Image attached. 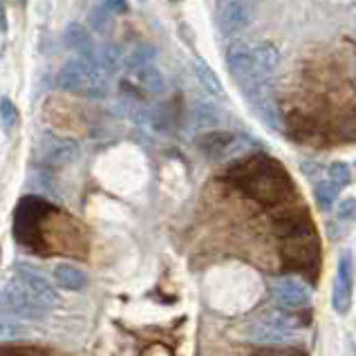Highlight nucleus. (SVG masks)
<instances>
[{
  "label": "nucleus",
  "instance_id": "1",
  "mask_svg": "<svg viewBox=\"0 0 356 356\" xmlns=\"http://www.w3.org/2000/svg\"><path fill=\"white\" fill-rule=\"evenodd\" d=\"M14 238L36 256L86 258L88 236L79 222L43 197H23L14 211Z\"/></svg>",
  "mask_w": 356,
  "mask_h": 356
},
{
  "label": "nucleus",
  "instance_id": "2",
  "mask_svg": "<svg viewBox=\"0 0 356 356\" xmlns=\"http://www.w3.org/2000/svg\"><path fill=\"white\" fill-rule=\"evenodd\" d=\"M229 177L249 197L264 207H278L293 197V181L287 170L269 157H253L244 161L229 172Z\"/></svg>",
  "mask_w": 356,
  "mask_h": 356
},
{
  "label": "nucleus",
  "instance_id": "3",
  "mask_svg": "<svg viewBox=\"0 0 356 356\" xmlns=\"http://www.w3.org/2000/svg\"><path fill=\"white\" fill-rule=\"evenodd\" d=\"M276 231L282 240V260L287 267L309 273L318 269L321 247L307 211H287L276 220Z\"/></svg>",
  "mask_w": 356,
  "mask_h": 356
},
{
  "label": "nucleus",
  "instance_id": "4",
  "mask_svg": "<svg viewBox=\"0 0 356 356\" xmlns=\"http://www.w3.org/2000/svg\"><path fill=\"white\" fill-rule=\"evenodd\" d=\"M56 86L65 92H76L86 97H104L108 92L106 74L86 56L70 58L67 63L58 70Z\"/></svg>",
  "mask_w": 356,
  "mask_h": 356
},
{
  "label": "nucleus",
  "instance_id": "5",
  "mask_svg": "<svg viewBox=\"0 0 356 356\" xmlns=\"http://www.w3.org/2000/svg\"><path fill=\"white\" fill-rule=\"evenodd\" d=\"M0 309L7 314H14L20 318H40L45 314V307L29 296L27 289L20 284V280L14 276L0 287Z\"/></svg>",
  "mask_w": 356,
  "mask_h": 356
},
{
  "label": "nucleus",
  "instance_id": "6",
  "mask_svg": "<svg viewBox=\"0 0 356 356\" xmlns=\"http://www.w3.org/2000/svg\"><path fill=\"white\" fill-rule=\"evenodd\" d=\"M352 287H354V267L350 251H343L339 258L337 276L332 284V307L337 314H348L352 307Z\"/></svg>",
  "mask_w": 356,
  "mask_h": 356
},
{
  "label": "nucleus",
  "instance_id": "7",
  "mask_svg": "<svg viewBox=\"0 0 356 356\" xmlns=\"http://www.w3.org/2000/svg\"><path fill=\"white\" fill-rule=\"evenodd\" d=\"M271 296L276 298L280 307L287 309H300L305 305H309L312 300V289L307 282H302L300 278L293 276H282L276 278L271 284Z\"/></svg>",
  "mask_w": 356,
  "mask_h": 356
},
{
  "label": "nucleus",
  "instance_id": "8",
  "mask_svg": "<svg viewBox=\"0 0 356 356\" xmlns=\"http://www.w3.org/2000/svg\"><path fill=\"white\" fill-rule=\"evenodd\" d=\"M244 141L236 135H231L227 130H211L204 137L197 139L200 150L204 152L211 159H227L231 155H238V152L244 148Z\"/></svg>",
  "mask_w": 356,
  "mask_h": 356
},
{
  "label": "nucleus",
  "instance_id": "9",
  "mask_svg": "<svg viewBox=\"0 0 356 356\" xmlns=\"http://www.w3.org/2000/svg\"><path fill=\"white\" fill-rule=\"evenodd\" d=\"M251 23V7L247 0H222L218 7V25L222 34L233 36Z\"/></svg>",
  "mask_w": 356,
  "mask_h": 356
},
{
  "label": "nucleus",
  "instance_id": "10",
  "mask_svg": "<svg viewBox=\"0 0 356 356\" xmlns=\"http://www.w3.org/2000/svg\"><path fill=\"white\" fill-rule=\"evenodd\" d=\"M227 65L231 70V74L242 83V90H247L253 79V47L247 43V40L236 38L229 45Z\"/></svg>",
  "mask_w": 356,
  "mask_h": 356
},
{
  "label": "nucleus",
  "instance_id": "11",
  "mask_svg": "<svg viewBox=\"0 0 356 356\" xmlns=\"http://www.w3.org/2000/svg\"><path fill=\"white\" fill-rule=\"evenodd\" d=\"M16 278L20 280V284H23L29 296H32L40 305V307L49 309V307H54V305H56V300H58L56 289L43 276H38V273L29 271V269H18Z\"/></svg>",
  "mask_w": 356,
  "mask_h": 356
},
{
  "label": "nucleus",
  "instance_id": "12",
  "mask_svg": "<svg viewBox=\"0 0 356 356\" xmlns=\"http://www.w3.org/2000/svg\"><path fill=\"white\" fill-rule=\"evenodd\" d=\"M74 157H76V144H74V141L63 139V137H54V135L45 137L43 159L47 161V164L63 166V164H70Z\"/></svg>",
  "mask_w": 356,
  "mask_h": 356
},
{
  "label": "nucleus",
  "instance_id": "13",
  "mask_svg": "<svg viewBox=\"0 0 356 356\" xmlns=\"http://www.w3.org/2000/svg\"><path fill=\"white\" fill-rule=\"evenodd\" d=\"M193 72H195L197 81L202 83V88L207 90L213 97H222L225 95V88H222V81L218 79V74L213 72V67L202 58H193Z\"/></svg>",
  "mask_w": 356,
  "mask_h": 356
},
{
  "label": "nucleus",
  "instance_id": "14",
  "mask_svg": "<svg viewBox=\"0 0 356 356\" xmlns=\"http://www.w3.org/2000/svg\"><path fill=\"white\" fill-rule=\"evenodd\" d=\"M251 339L253 341H258V343H264V345H278V343H289L293 339V334L289 332H282V330H276V327H271V325L267 323H253L251 325Z\"/></svg>",
  "mask_w": 356,
  "mask_h": 356
},
{
  "label": "nucleus",
  "instance_id": "15",
  "mask_svg": "<svg viewBox=\"0 0 356 356\" xmlns=\"http://www.w3.org/2000/svg\"><path fill=\"white\" fill-rule=\"evenodd\" d=\"M65 43L72 47L74 52H79L81 56H86V58H92V54H95L90 34L79 23L67 25V29H65Z\"/></svg>",
  "mask_w": 356,
  "mask_h": 356
},
{
  "label": "nucleus",
  "instance_id": "16",
  "mask_svg": "<svg viewBox=\"0 0 356 356\" xmlns=\"http://www.w3.org/2000/svg\"><path fill=\"white\" fill-rule=\"evenodd\" d=\"M54 276H56V282L60 284V287H65L70 291H79L86 287V273L81 271L79 267H74V264H58V267L54 269Z\"/></svg>",
  "mask_w": 356,
  "mask_h": 356
},
{
  "label": "nucleus",
  "instance_id": "17",
  "mask_svg": "<svg viewBox=\"0 0 356 356\" xmlns=\"http://www.w3.org/2000/svg\"><path fill=\"white\" fill-rule=\"evenodd\" d=\"M260 321L271 325V327H276V330L289 332V334H293L296 327H302V318L296 316V314H291V312H284V309H271V312L264 314Z\"/></svg>",
  "mask_w": 356,
  "mask_h": 356
},
{
  "label": "nucleus",
  "instance_id": "18",
  "mask_svg": "<svg viewBox=\"0 0 356 356\" xmlns=\"http://www.w3.org/2000/svg\"><path fill=\"white\" fill-rule=\"evenodd\" d=\"M135 79H137V83L150 95H161V92H164V88H166L164 76H161V72L155 65H146V67L137 70Z\"/></svg>",
  "mask_w": 356,
  "mask_h": 356
},
{
  "label": "nucleus",
  "instance_id": "19",
  "mask_svg": "<svg viewBox=\"0 0 356 356\" xmlns=\"http://www.w3.org/2000/svg\"><path fill=\"white\" fill-rule=\"evenodd\" d=\"M157 54V49L152 47V45H137V47H132L130 52L126 54L124 58V65L130 70V72H137V70L141 67H146V65H152V58H155Z\"/></svg>",
  "mask_w": 356,
  "mask_h": 356
},
{
  "label": "nucleus",
  "instance_id": "20",
  "mask_svg": "<svg viewBox=\"0 0 356 356\" xmlns=\"http://www.w3.org/2000/svg\"><path fill=\"white\" fill-rule=\"evenodd\" d=\"M193 119H195L197 128L209 130V128H218V124L222 121V115H220V110L213 104H207V101H197L195 110H193Z\"/></svg>",
  "mask_w": 356,
  "mask_h": 356
},
{
  "label": "nucleus",
  "instance_id": "21",
  "mask_svg": "<svg viewBox=\"0 0 356 356\" xmlns=\"http://www.w3.org/2000/svg\"><path fill=\"white\" fill-rule=\"evenodd\" d=\"M339 186L337 184H332L330 179H325V181H318L316 188H314V197H316V204L321 211H330L334 207V202H337L339 197Z\"/></svg>",
  "mask_w": 356,
  "mask_h": 356
},
{
  "label": "nucleus",
  "instance_id": "22",
  "mask_svg": "<svg viewBox=\"0 0 356 356\" xmlns=\"http://www.w3.org/2000/svg\"><path fill=\"white\" fill-rule=\"evenodd\" d=\"M20 337H25V327L16 318L0 314V343L5 341H16Z\"/></svg>",
  "mask_w": 356,
  "mask_h": 356
},
{
  "label": "nucleus",
  "instance_id": "23",
  "mask_svg": "<svg viewBox=\"0 0 356 356\" xmlns=\"http://www.w3.org/2000/svg\"><path fill=\"white\" fill-rule=\"evenodd\" d=\"M90 25H92L95 32L106 34L110 25H113V16H110L106 7H95L92 12H90Z\"/></svg>",
  "mask_w": 356,
  "mask_h": 356
},
{
  "label": "nucleus",
  "instance_id": "24",
  "mask_svg": "<svg viewBox=\"0 0 356 356\" xmlns=\"http://www.w3.org/2000/svg\"><path fill=\"white\" fill-rule=\"evenodd\" d=\"M350 179H352V175H350L348 164H343V161H337V164L330 166V181H332V184H337L339 188H343V186L350 184Z\"/></svg>",
  "mask_w": 356,
  "mask_h": 356
},
{
  "label": "nucleus",
  "instance_id": "25",
  "mask_svg": "<svg viewBox=\"0 0 356 356\" xmlns=\"http://www.w3.org/2000/svg\"><path fill=\"white\" fill-rule=\"evenodd\" d=\"M0 119H3V124L7 128H14L18 124V110L12 99H7V97L0 99Z\"/></svg>",
  "mask_w": 356,
  "mask_h": 356
},
{
  "label": "nucleus",
  "instance_id": "26",
  "mask_svg": "<svg viewBox=\"0 0 356 356\" xmlns=\"http://www.w3.org/2000/svg\"><path fill=\"white\" fill-rule=\"evenodd\" d=\"M0 356H52L38 348H0Z\"/></svg>",
  "mask_w": 356,
  "mask_h": 356
},
{
  "label": "nucleus",
  "instance_id": "27",
  "mask_svg": "<svg viewBox=\"0 0 356 356\" xmlns=\"http://www.w3.org/2000/svg\"><path fill=\"white\" fill-rule=\"evenodd\" d=\"M339 218L341 220H354L356 218V197H345L339 204Z\"/></svg>",
  "mask_w": 356,
  "mask_h": 356
},
{
  "label": "nucleus",
  "instance_id": "28",
  "mask_svg": "<svg viewBox=\"0 0 356 356\" xmlns=\"http://www.w3.org/2000/svg\"><path fill=\"white\" fill-rule=\"evenodd\" d=\"M256 356H307V354L300 352V350H293V348H282V350L271 348V350H262V352H258Z\"/></svg>",
  "mask_w": 356,
  "mask_h": 356
},
{
  "label": "nucleus",
  "instance_id": "29",
  "mask_svg": "<svg viewBox=\"0 0 356 356\" xmlns=\"http://www.w3.org/2000/svg\"><path fill=\"white\" fill-rule=\"evenodd\" d=\"M106 9L108 12H126L128 5L126 0H106Z\"/></svg>",
  "mask_w": 356,
  "mask_h": 356
},
{
  "label": "nucleus",
  "instance_id": "30",
  "mask_svg": "<svg viewBox=\"0 0 356 356\" xmlns=\"http://www.w3.org/2000/svg\"><path fill=\"white\" fill-rule=\"evenodd\" d=\"M0 32H7V12L3 0H0Z\"/></svg>",
  "mask_w": 356,
  "mask_h": 356
},
{
  "label": "nucleus",
  "instance_id": "31",
  "mask_svg": "<svg viewBox=\"0 0 356 356\" xmlns=\"http://www.w3.org/2000/svg\"><path fill=\"white\" fill-rule=\"evenodd\" d=\"M16 3H25V0H16Z\"/></svg>",
  "mask_w": 356,
  "mask_h": 356
},
{
  "label": "nucleus",
  "instance_id": "32",
  "mask_svg": "<svg viewBox=\"0 0 356 356\" xmlns=\"http://www.w3.org/2000/svg\"><path fill=\"white\" fill-rule=\"evenodd\" d=\"M175 3H177V0H175Z\"/></svg>",
  "mask_w": 356,
  "mask_h": 356
}]
</instances>
